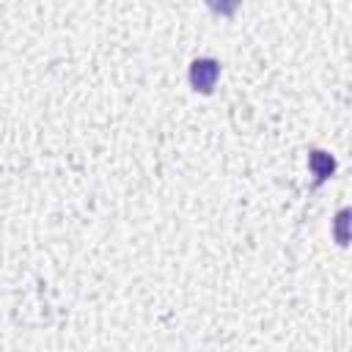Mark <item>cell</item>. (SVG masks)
Listing matches in <instances>:
<instances>
[{
	"instance_id": "1",
	"label": "cell",
	"mask_w": 352,
	"mask_h": 352,
	"mask_svg": "<svg viewBox=\"0 0 352 352\" xmlns=\"http://www.w3.org/2000/svg\"><path fill=\"white\" fill-rule=\"evenodd\" d=\"M220 77V60L214 58H195L190 63V85L198 94H212Z\"/></svg>"
},
{
	"instance_id": "2",
	"label": "cell",
	"mask_w": 352,
	"mask_h": 352,
	"mask_svg": "<svg viewBox=\"0 0 352 352\" xmlns=\"http://www.w3.org/2000/svg\"><path fill=\"white\" fill-rule=\"evenodd\" d=\"M308 165L314 170V184H322L327 176H333L336 170V160L327 154V151H319V148H311L308 151Z\"/></svg>"
},
{
	"instance_id": "3",
	"label": "cell",
	"mask_w": 352,
	"mask_h": 352,
	"mask_svg": "<svg viewBox=\"0 0 352 352\" xmlns=\"http://www.w3.org/2000/svg\"><path fill=\"white\" fill-rule=\"evenodd\" d=\"M346 209H341L338 212V217H336V239H338V245H346Z\"/></svg>"
}]
</instances>
